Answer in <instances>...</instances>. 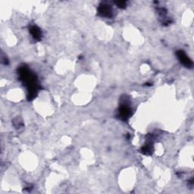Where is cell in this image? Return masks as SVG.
<instances>
[{
  "instance_id": "obj_2",
  "label": "cell",
  "mask_w": 194,
  "mask_h": 194,
  "mask_svg": "<svg viewBox=\"0 0 194 194\" xmlns=\"http://www.w3.org/2000/svg\"><path fill=\"white\" fill-rule=\"evenodd\" d=\"M31 33H32L33 36H34L35 38H39L40 36V31L37 27H34L31 29Z\"/></svg>"
},
{
  "instance_id": "obj_1",
  "label": "cell",
  "mask_w": 194,
  "mask_h": 194,
  "mask_svg": "<svg viewBox=\"0 0 194 194\" xmlns=\"http://www.w3.org/2000/svg\"><path fill=\"white\" fill-rule=\"evenodd\" d=\"M178 56L179 59L180 60L181 63L183 65H184L186 67H191L193 65V63L189 58L186 56V55L184 54V52L182 51H179L178 53Z\"/></svg>"
}]
</instances>
